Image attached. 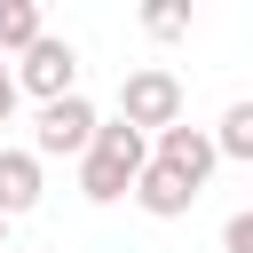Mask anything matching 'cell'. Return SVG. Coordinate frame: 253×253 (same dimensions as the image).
<instances>
[{"mask_svg":"<svg viewBox=\"0 0 253 253\" xmlns=\"http://www.w3.org/2000/svg\"><path fill=\"white\" fill-rule=\"evenodd\" d=\"M142 158H150V142H142L134 126H119V119H95V142L79 150V198H87V206H119V198L134 190Z\"/></svg>","mask_w":253,"mask_h":253,"instance_id":"obj_1","label":"cell"},{"mask_svg":"<svg viewBox=\"0 0 253 253\" xmlns=\"http://www.w3.org/2000/svg\"><path fill=\"white\" fill-rule=\"evenodd\" d=\"M182 79L166 71V63H142V71H126L119 79V126H134L142 142L150 134H166V126H182Z\"/></svg>","mask_w":253,"mask_h":253,"instance_id":"obj_2","label":"cell"},{"mask_svg":"<svg viewBox=\"0 0 253 253\" xmlns=\"http://www.w3.org/2000/svg\"><path fill=\"white\" fill-rule=\"evenodd\" d=\"M8 79H16V95H32V103L79 95V47H71V40H55V32H40V40L24 47V63H16Z\"/></svg>","mask_w":253,"mask_h":253,"instance_id":"obj_3","label":"cell"},{"mask_svg":"<svg viewBox=\"0 0 253 253\" xmlns=\"http://www.w3.org/2000/svg\"><path fill=\"white\" fill-rule=\"evenodd\" d=\"M95 142V103L87 95H55V103H40V126H32V158L47 166V158H79Z\"/></svg>","mask_w":253,"mask_h":253,"instance_id":"obj_4","label":"cell"},{"mask_svg":"<svg viewBox=\"0 0 253 253\" xmlns=\"http://www.w3.org/2000/svg\"><path fill=\"white\" fill-rule=\"evenodd\" d=\"M150 158H158L166 174H182L190 190H206V174L221 166V158H213V142H206V126H190V119H182V126H166V134L150 142Z\"/></svg>","mask_w":253,"mask_h":253,"instance_id":"obj_5","label":"cell"},{"mask_svg":"<svg viewBox=\"0 0 253 253\" xmlns=\"http://www.w3.org/2000/svg\"><path fill=\"white\" fill-rule=\"evenodd\" d=\"M126 198H134V206H142L150 221H182V213L198 206V190H190L182 174H166L158 158H142V174H134V190H126Z\"/></svg>","mask_w":253,"mask_h":253,"instance_id":"obj_6","label":"cell"},{"mask_svg":"<svg viewBox=\"0 0 253 253\" xmlns=\"http://www.w3.org/2000/svg\"><path fill=\"white\" fill-rule=\"evenodd\" d=\"M40 190H47V166H40L32 150H16V142H0V221H16V213H32V206H40Z\"/></svg>","mask_w":253,"mask_h":253,"instance_id":"obj_7","label":"cell"},{"mask_svg":"<svg viewBox=\"0 0 253 253\" xmlns=\"http://www.w3.org/2000/svg\"><path fill=\"white\" fill-rule=\"evenodd\" d=\"M47 32V16H40V0H0V55H24L32 40Z\"/></svg>","mask_w":253,"mask_h":253,"instance_id":"obj_8","label":"cell"},{"mask_svg":"<svg viewBox=\"0 0 253 253\" xmlns=\"http://www.w3.org/2000/svg\"><path fill=\"white\" fill-rule=\"evenodd\" d=\"M206 142H213V158H253V103H229Z\"/></svg>","mask_w":253,"mask_h":253,"instance_id":"obj_9","label":"cell"},{"mask_svg":"<svg viewBox=\"0 0 253 253\" xmlns=\"http://www.w3.org/2000/svg\"><path fill=\"white\" fill-rule=\"evenodd\" d=\"M221 253H253V213H229L221 221Z\"/></svg>","mask_w":253,"mask_h":253,"instance_id":"obj_10","label":"cell"},{"mask_svg":"<svg viewBox=\"0 0 253 253\" xmlns=\"http://www.w3.org/2000/svg\"><path fill=\"white\" fill-rule=\"evenodd\" d=\"M182 24H190V16H182V8H142V32H158V40H174V32H182Z\"/></svg>","mask_w":253,"mask_h":253,"instance_id":"obj_11","label":"cell"},{"mask_svg":"<svg viewBox=\"0 0 253 253\" xmlns=\"http://www.w3.org/2000/svg\"><path fill=\"white\" fill-rule=\"evenodd\" d=\"M16 119V79H8V63H0V126Z\"/></svg>","mask_w":253,"mask_h":253,"instance_id":"obj_12","label":"cell"},{"mask_svg":"<svg viewBox=\"0 0 253 253\" xmlns=\"http://www.w3.org/2000/svg\"><path fill=\"white\" fill-rule=\"evenodd\" d=\"M0 253H8V221H0Z\"/></svg>","mask_w":253,"mask_h":253,"instance_id":"obj_13","label":"cell"}]
</instances>
